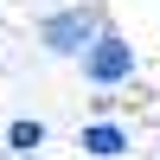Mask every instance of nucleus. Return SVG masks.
<instances>
[{"mask_svg": "<svg viewBox=\"0 0 160 160\" xmlns=\"http://www.w3.org/2000/svg\"><path fill=\"white\" fill-rule=\"evenodd\" d=\"M7 148L13 154H38V148H45V122H26V115H19V122L7 128Z\"/></svg>", "mask_w": 160, "mask_h": 160, "instance_id": "obj_4", "label": "nucleus"}, {"mask_svg": "<svg viewBox=\"0 0 160 160\" xmlns=\"http://www.w3.org/2000/svg\"><path fill=\"white\" fill-rule=\"evenodd\" d=\"M135 71H141L135 45H128L122 32H109V26L83 45V83H96V90H122V83H135Z\"/></svg>", "mask_w": 160, "mask_h": 160, "instance_id": "obj_2", "label": "nucleus"}, {"mask_svg": "<svg viewBox=\"0 0 160 160\" xmlns=\"http://www.w3.org/2000/svg\"><path fill=\"white\" fill-rule=\"evenodd\" d=\"M77 148H83L90 160H115V154L135 148V141H128L122 122H83V128H77Z\"/></svg>", "mask_w": 160, "mask_h": 160, "instance_id": "obj_3", "label": "nucleus"}, {"mask_svg": "<svg viewBox=\"0 0 160 160\" xmlns=\"http://www.w3.org/2000/svg\"><path fill=\"white\" fill-rule=\"evenodd\" d=\"M102 32L96 7H83V0H64V7H51L45 19H38V45L51 51V58H83V45Z\"/></svg>", "mask_w": 160, "mask_h": 160, "instance_id": "obj_1", "label": "nucleus"}]
</instances>
